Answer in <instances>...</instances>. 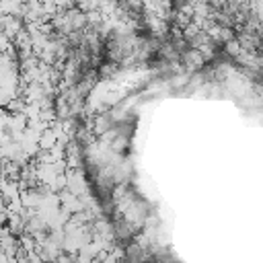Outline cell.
I'll use <instances>...</instances> for the list:
<instances>
[{
  "mask_svg": "<svg viewBox=\"0 0 263 263\" xmlns=\"http://www.w3.org/2000/svg\"><path fill=\"white\" fill-rule=\"evenodd\" d=\"M179 62L183 64V70H187L189 74H191V72H199V70L205 66V60L201 58V53H199L195 47H185V49L179 53Z\"/></svg>",
  "mask_w": 263,
  "mask_h": 263,
  "instance_id": "cell-1",
  "label": "cell"
},
{
  "mask_svg": "<svg viewBox=\"0 0 263 263\" xmlns=\"http://www.w3.org/2000/svg\"><path fill=\"white\" fill-rule=\"evenodd\" d=\"M224 45V53L228 55V58H236L240 51H242V47H240V43H238V39H236V35L232 37V39H228V41H224L222 43Z\"/></svg>",
  "mask_w": 263,
  "mask_h": 263,
  "instance_id": "cell-2",
  "label": "cell"
},
{
  "mask_svg": "<svg viewBox=\"0 0 263 263\" xmlns=\"http://www.w3.org/2000/svg\"><path fill=\"white\" fill-rule=\"evenodd\" d=\"M8 232V228H6V224H0V238H2V234H6Z\"/></svg>",
  "mask_w": 263,
  "mask_h": 263,
  "instance_id": "cell-3",
  "label": "cell"
}]
</instances>
